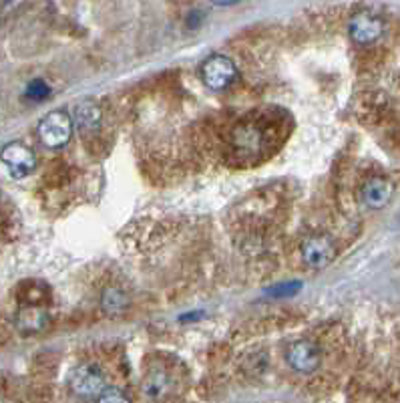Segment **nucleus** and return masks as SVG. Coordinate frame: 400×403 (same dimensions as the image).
Returning a JSON list of instances; mask_svg holds the SVG:
<instances>
[{
  "label": "nucleus",
  "instance_id": "1",
  "mask_svg": "<svg viewBox=\"0 0 400 403\" xmlns=\"http://www.w3.org/2000/svg\"><path fill=\"white\" fill-rule=\"evenodd\" d=\"M38 139L50 149H61L73 137V119L65 111H50L38 122Z\"/></svg>",
  "mask_w": 400,
  "mask_h": 403
},
{
  "label": "nucleus",
  "instance_id": "2",
  "mask_svg": "<svg viewBox=\"0 0 400 403\" xmlns=\"http://www.w3.org/2000/svg\"><path fill=\"white\" fill-rule=\"evenodd\" d=\"M199 75H201V81H204L209 89H213V91H223V89H228V87L235 83V79H238V67H235V63L231 61L230 57H226V55H211V57H207L206 61L201 63Z\"/></svg>",
  "mask_w": 400,
  "mask_h": 403
},
{
  "label": "nucleus",
  "instance_id": "3",
  "mask_svg": "<svg viewBox=\"0 0 400 403\" xmlns=\"http://www.w3.org/2000/svg\"><path fill=\"white\" fill-rule=\"evenodd\" d=\"M0 161L4 163V168L13 176L14 180H23L26 176H30L37 166V156L30 147H26L21 141H13L0 149Z\"/></svg>",
  "mask_w": 400,
  "mask_h": 403
},
{
  "label": "nucleus",
  "instance_id": "4",
  "mask_svg": "<svg viewBox=\"0 0 400 403\" xmlns=\"http://www.w3.org/2000/svg\"><path fill=\"white\" fill-rule=\"evenodd\" d=\"M302 258L312 269H324L336 258V245L326 234H314L302 242Z\"/></svg>",
  "mask_w": 400,
  "mask_h": 403
},
{
  "label": "nucleus",
  "instance_id": "5",
  "mask_svg": "<svg viewBox=\"0 0 400 403\" xmlns=\"http://www.w3.org/2000/svg\"><path fill=\"white\" fill-rule=\"evenodd\" d=\"M69 383H71V389L77 395H83V397H99L103 393V389L107 387L101 369L95 365L77 367L71 373Z\"/></svg>",
  "mask_w": 400,
  "mask_h": 403
},
{
  "label": "nucleus",
  "instance_id": "6",
  "mask_svg": "<svg viewBox=\"0 0 400 403\" xmlns=\"http://www.w3.org/2000/svg\"><path fill=\"white\" fill-rule=\"evenodd\" d=\"M384 33V23L382 18H378L376 14L358 13L352 16L350 25H348V35L354 43L358 45H370L376 43Z\"/></svg>",
  "mask_w": 400,
  "mask_h": 403
},
{
  "label": "nucleus",
  "instance_id": "7",
  "mask_svg": "<svg viewBox=\"0 0 400 403\" xmlns=\"http://www.w3.org/2000/svg\"><path fill=\"white\" fill-rule=\"evenodd\" d=\"M320 361H322L320 349L312 341H296L288 349V363L298 373H304V375L314 373L320 367Z\"/></svg>",
  "mask_w": 400,
  "mask_h": 403
},
{
  "label": "nucleus",
  "instance_id": "8",
  "mask_svg": "<svg viewBox=\"0 0 400 403\" xmlns=\"http://www.w3.org/2000/svg\"><path fill=\"white\" fill-rule=\"evenodd\" d=\"M394 194V186L387 178H370L360 190L364 206L370 210H382Z\"/></svg>",
  "mask_w": 400,
  "mask_h": 403
},
{
  "label": "nucleus",
  "instance_id": "9",
  "mask_svg": "<svg viewBox=\"0 0 400 403\" xmlns=\"http://www.w3.org/2000/svg\"><path fill=\"white\" fill-rule=\"evenodd\" d=\"M47 323H49V313L43 306L28 305L23 306L16 313V325H18V329L25 331V333H37V331L45 329Z\"/></svg>",
  "mask_w": 400,
  "mask_h": 403
},
{
  "label": "nucleus",
  "instance_id": "10",
  "mask_svg": "<svg viewBox=\"0 0 400 403\" xmlns=\"http://www.w3.org/2000/svg\"><path fill=\"white\" fill-rule=\"evenodd\" d=\"M74 117H77V123H79L81 129L93 131V129H97L99 123H101V111H99V107L93 101H85V103L77 105Z\"/></svg>",
  "mask_w": 400,
  "mask_h": 403
},
{
  "label": "nucleus",
  "instance_id": "11",
  "mask_svg": "<svg viewBox=\"0 0 400 403\" xmlns=\"http://www.w3.org/2000/svg\"><path fill=\"white\" fill-rule=\"evenodd\" d=\"M127 305H129V299L121 289H107L101 296V306L107 315H121Z\"/></svg>",
  "mask_w": 400,
  "mask_h": 403
},
{
  "label": "nucleus",
  "instance_id": "12",
  "mask_svg": "<svg viewBox=\"0 0 400 403\" xmlns=\"http://www.w3.org/2000/svg\"><path fill=\"white\" fill-rule=\"evenodd\" d=\"M167 385H170V377H167V373L163 369H153L143 379V389L149 395H161L163 391L167 389Z\"/></svg>",
  "mask_w": 400,
  "mask_h": 403
},
{
  "label": "nucleus",
  "instance_id": "13",
  "mask_svg": "<svg viewBox=\"0 0 400 403\" xmlns=\"http://www.w3.org/2000/svg\"><path fill=\"white\" fill-rule=\"evenodd\" d=\"M50 95V87L43 81V79H35L30 81L28 87H26V97L37 99V101H43Z\"/></svg>",
  "mask_w": 400,
  "mask_h": 403
},
{
  "label": "nucleus",
  "instance_id": "14",
  "mask_svg": "<svg viewBox=\"0 0 400 403\" xmlns=\"http://www.w3.org/2000/svg\"><path fill=\"white\" fill-rule=\"evenodd\" d=\"M302 289V284L300 282H286V284H278V286H274V289H267V296H290V294H296L298 291Z\"/></svg>",
  "mask_w": 400,
  "mask_h": 403
},
{
  "label": "nucleus",
  "instance_id": "15",
  "mask_svg": "<svg viewBox=\"0 0 400 403\" xmlns=\"http://www.w3.org/2000/svg\"><path fill=\"white\" fill-rule=\"evenodd\" d=\"M97 399L99 402H127V397L123 395L121 391L113 389V387H105Z\"/></svg>",
  "mask_w": 400,
  "mask_h": 403
},
{
  "label": "nucleus",
  "instance_id": "16",
  "mask_svg": "<svg viewBox=\"0 0 400 403\" xmlns=\"http://www.w3.org/2000/svg\"><path fill=\"white\" fill-rule=\"evenodd\" d=\"M216 6H233V4H238L240 0H211Z\"/></svg>",
  "mask_w": 400,
  "mask_h": 403
}]
</instances>
